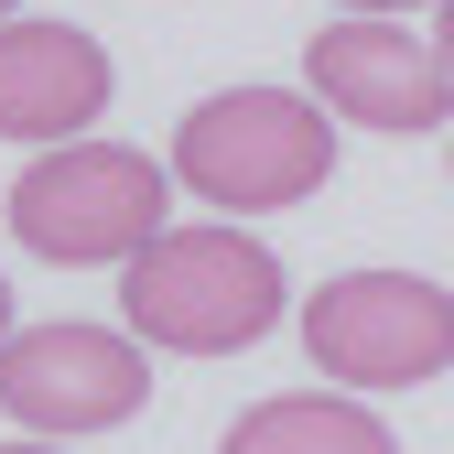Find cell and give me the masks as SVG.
Listing matches in <instances>:
<instances>
[{
    "instance_id": "cell-1",
    "label": "cell",
    "mask_w": 454,
    "mask_h": 454,
    "mask_svg": "<svg viewBox=\"0 0 454 454\" xmlns=\"http://www.w3.org/2000/svg\"><path fill=\"white\" fill-rule=\"evenodd\" d=\"M120 314L141 347L174 357H239L281 325V260L249 239V227H162V239L120 270Z\"/></svg>"
},
{
    "instance_id": "cell-2",
    "label": "cell",
    "mask_w": 454,
    "mask_h": 454,
    "mask_svg": "<svg viewBox=\"0 0 454 454\" xmlns=\"http://www.w3.org/2000/svg\"><path fill=\"white\" fill-rule=\"evenodd\" d=\"M325 174H335V108H314L303 87H216L174 130V184L206 195L216 216L303 206Z\"/></svg>"
},
{
    "instance_id": "cell-3",
    "label": "cell",
    "mask_w": 454,
    "mask_h": 454,
    "mask_svg": "<svg viewBox=\"0 0 454 454\" xmlns=\"http://www.w3.org/2000/svg\"><path fill=\"white\" fill-rule=\"evenodd\" d=\"M162 216H174V174L130 141H66L12 184V239L54 270H98V260L130 270L162 239Z\"/></svg>"
},
{
    "instance_id": "cell-4",
    "label": "cell",
    "mask_w": 454,
    "mask_h": 454,
    "mask_svg": "<svg viewBox=\"0 0 454 454\" xmlns=\"http://www.w3.org/2000/svg\"><path fill=\"white\" fill-rule=\"evenodd\" d=\"M303 357L368 401V389H422L454 368V293L411 270H347L303 303Z\"/></svg>"
},
{
    "instance_id": "cell-5",
    "label": "cell",
    "mask_w": 454,
    "mask_h": 454,
    "mask_svg": "<svg viewBox=\"0 0 454 454\" xmlns=\"http://www.w3.org/2000/svg\"><path fill=\"white\" fill-rule=\"evenodd\" d=\"M152 401V368H141V335H108V325H22L0 347V411H12L33 443H76L108 433Z\"/></svg>"
},
{
    "instance_id": "cell-6",
    "label": "cell",
    "mask_w": 454,
    "mask_h": 454,
    "mask_svg": "<svg viewBox=\"0 0 454 454\" xmlns=\"http://www.w3.org/2000/svg\"><path fill=\"white\" fill-rule=\"evenodd\" d=\"M303 76H314V108H335L357 130H443L454 120V66L401 22H325Z\"/></svg>"
},
{
    "instance_id": "cell-7",
    "label": "cell",
    "mask_w": 454,
    "mask_h": 454,
    "mask_svg": "<svg viewBox=\"0 0 454 454\" xmlns=\"http://www.w3.org/2000/svg\"><path fill=\"white\" fill-rule=\"evenodd\" d=\"M108 108V43L76 22H0V141L66 152Z\"/></svg>"
},
{
    "instance_id": "cell-8",
    "label": "cell",
    "mask_w": 454,
    "mask_h": 454,
    "mask_svg": "<svg viewBox=\"0 0 454 454\" xmlns=\"http://www.w3.org/2000/svg\"><path fill=\"white\" fill-rule=\"evenodd\" d=\"M216 454H401V443H389V422L368 401H347V389H281V401L227 422Z\"/></svg>"
},
{
    "instance_id": "cell-9",
    "label": "cell",
    "mask_w": 454,
    "mask_h": 454,
    "mask_svg": "<svg viewBox=\"0 0 454 454\" xmlns=\"http://www.w3.org/2000/svg\"><path fill=\"white\" fill-rule=\"evenodd\" d=\"M335 12H347V22H389V12H422V0H335ZM433 12H443V0H433Z\"/></svg>"
},
{
    "instance_id": "cell-10",
    "label": "cell",
    "mask_w": 454,
    "mask_h": 454,
    "mask_svg": "<svg viewBox=\"0 0 454 454\" xmlns=\"http://www.w3.org/2000/svg\"><path fill=\"white\" fill-rule=\"evenodd\" d=\"M433 54H443V66H454V0H443V12H433Z\"/></svg>"
},
{
    "instance_id": "cell-11",
    "label": "cell",
    "mask_w": 454,
    "mask_h": 454,
    "mask_svg": "<svg viewBox=\"0 0 454 454\" xmlns=\"http://www.w3.org/2000/svg\"><path fill=\"white\" fill-rule=\"evenodd\" d=\"M12 335H22V325H12V281H0V347H12Z\"/></svg>"
},
{
    "instance_id": "cell-12",
    "label": "cell",
    "mask_w": 454,
    "mask_h": 454,
    "mask_svg": "<svg viewBox=\"0 0 454 454\" xmlns=\"http://www.w3.org/2000/svg\"><path fill=\"white\" fill-rule=\"evenodd\" d=\"M0 454H66V443H0Z\"/></svg>"
},
{
    "instance_id": "cell-13",
    "label": "cell",
    "mask_w": 454,
    "mask_h": 454,
    "mask_svg": "<svg viewBox=\"0 0 454 454\" xmlns=\"http://www.w3.org/2000/svg\"><path fill=\"white\" fill-rule=\"evenodd\" d=\"M0 22H22V0H0Z\"/></svg>"
}]
</instances>
